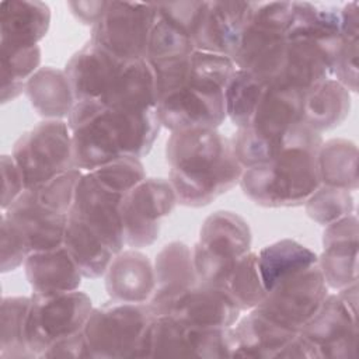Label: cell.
<instances>
[{
	"instance_id": "cell-6",
	"label": "cell",
	"mask_w": 359,
	"mask_h": 359,
	"mask_svg": "<svg viewBox=\"0 0 359 359\" xmlns=\"http://www.w3.org/2000/svg\"><path fill=\"white\" fill-rule=\"evenodd\" d=\"M144 178V167L135 157L119 158L83 172L69 217L80 222L118 254L125 247L122 201Z\"/></svg>"
},
{
	"instance_id": "cell-26",
	"label": "cell",
	"mask_w": 359,
	"mask_h": 359,
	"mask_svg": "<svg viewBox=\"0 0 359 359\" xmlns=\"http://www.w3.org/2000/svg\"><path fill=\"white\" fill-rule=\"evenodd\" d=\"M297 334L276 325L252 309L236 327H231L230 355L231 358H282Z\"/></svg>"
},
{
	"instance_id": "cell-1",
	"label": "cell",
	"mask_w": 359,
	"mask_h": 359,
	"mask_svg": "<svg viewBox=\"0 0 359 359\" xmlns=\"http://www.w3.org/2000/svg\"><path fill=\"white\" fill-rule=\"evenodd\" d=\"M156 76V111L170 132L217 129L227 118L226 88L236 72L226 55L192 53L150 65Z\"/></svg>"
},
{
	"instance_id": "cell-5",
	"label": "cell",
	"mask_w": 359,
	"mask_h": 359,
	"mask_svg": "<svg viewBox=\"0 0 359 359\" xmlns=\"http://www.w3.org/2000/svg\"><path fill=\"white\" fill-rule=\"evenodd\" d=\"M341 46V15L335 7L294 1V15L286 36L283 84L307 91L331 77Z\"/></svg>"
},
{
	"instance_id": "cell-12",
	"label": "cell",
	"mask_w": 359,
	"mask_h": 359,
	"mask_svg": "<svg viewBox=\"0 0 359 359\" xmlns=\"http://www.w3.org/2000/svg\"><path fill=\"white\" fill-rule=\"evenodd\" d=\"M29 297L27 342L32 358H45L53 346L80 334L94 309L91 299L79 289Z\"/></svg>"
},
{
	"instance_id": "cell-34",
	"label": "cell",
	"mask_w": 359,
	"mask_h": 359,
	"mask_svg": "<svg viewBox=\"0 0 359 359\" xmlns=\"http://www.w3.org/2000/svg\"><path fill=\"white\" fill-rule=\"evenodd\" d=\"M341 15V46L331 77L349 93L358 91V50H359V6L356 1L345 4Z\"/></svg>"
},
{
	"instance_id": "cell-8",
	"label": "cell",
	"mask_w": 359,
	"mask_h": 359,
	"mask_svg": "<svg viewBox=\"0 0 359 359\" xmlns=\"http://www.w3.org/2000/svg\"><path fill=\"white\" fill-rule=\"evenodd\" d=\"M83 171L73 168L27 188L3 215L22 234L29 254L63 245L76 185Z\"/></svg>"
},
{
	"instance_id": "cell-31",
	"label": "cell",
	"mask_w": 359,
	"mask_h": 359,
	"mask_svg": "<svg viewBox=\"0 0 359 359\" xmlns=\"http://www.w3.org/2000/svg\"><path fill=\"white\" fill-rule=\"evenodd\" d=\"M258 269L265 292L271 290L280 280L318 262V255L309 247L283 238L264 247L257 254Z\"/></svg>"
},
{
	"instance_id": "cell-36",
	"label": "cell",
	"mask_w": 359,
	"mask_h": 359,
	"mask_svg": "<svg viewBox=\"0 0 359 359\" xmlns=\"http://www.w3.org/2000/svg\"><path fill=\"white\" fill-rule=\"evenodd\" d=\"M1 102L13 101L25 91L27 81L41 69L39 45L29 48L0 46Z\"/></svg>"
},
{
	"instance_id": "cell-15",
	"label": "cell",
	"mask_w": 359,
	"mask_h": 359,
	"mask_svg": "<svg viewBox=\"0 0 359 359\" xmlns=\"http://www.w3.org/2000/svg\"><path fill=\"white\" fill-rule=\"evenodd\" d=\"M156 15V3L107 1L90 41L125 60H146Z\"/></svg>"
},
{
	"instance_id": "cell-7",
	"label": "cell",
	"mask_w": 359,
	"mask_h": 359,
	"mask_svg": "<svg viewBox=\"0 0 359 359\" xmlns=\"http://www.w3.org/2000/svg\"><path fill=\"white\" fill-rule=\"evenodd\" d=\"M304 91L280 81H269L245 128L231 137L244 168L268 161L296 135L303 123Z\"/></svg>"
},
{
	"instance_id": "cell-39",
	"label": "cell",
	"mask_w": 359,
	"mask_h": 359,
	"mask_svg": "<svg viewBox=\"0 0 359 359\" xmlns=\"http://www.w3.org/2000/svg\"><path fill=\"white\" fill-rule=\"evenodd\" d=\"M306 213L321 226H328L345 216L355 213L351 191L320 185L304 203Z\"/></svg>"
},
{
	"instance_id": "cell-19",
	"label": "cell",
	"mask_w": 359,
	"mask_h": 359,
	"mask_svg": "<svg viewBox=\"0 0 359 359\" xmlns=\"http://www.w3.org/2000/svg\"><path fill=\"white\" fill-rule=\"evenodd\" d=\"M156 7L157 15L146 60L150 65H158L196 50L195 34L205 1L156 3Z\"/></svg>"
},
{
	"instance_id": "cell-35",
	"label": "cell",
	"mask_w": 359,
	"mask_h": 359,
	"mask_svg": "<svg viewBox=\"0 0 359 359\" xmlns=\"http://www.w3.org/2000/svg\"><path fill=\"white\" fill-rule=\"evenodd\" d=\"M31 297L13 296L1 300L0 356L32 358L27 342V320Z\"/></svg>"
},
{
	"instance_id": "cell-16",
	"label": "cell",
	"mask_w": 359,
	"mask_h": 359,
	"mask_svg": "<svg viewBox=\"0 0 359 359\" xmlns=\"http://www.w3.org/2000/svg\"><path fill=\"white\" fill-rule=\"evenodd\" d=\"M327 296L328 286L317 262L275 285L254 310L282 328L300 332Z\"/></svg>"
},
{
	"instance_id": "cell-21",
	"label": "cell",
	"mask_w": 359,
	"mask_h": 359,
	"mask_svg": "<svg viewBox=\"0 0 359 359\" xmlns=\"http://www.w3.org/2000/svg\"><path fill=\"white\" fill-rule=\"evenodd\" d=\"M129 62L88 41L69 59L65 67L76 101L104 97Z\"/></svg>"
},
{
	"instance_id": "cell-3",
	"label": "cell",
	"mask_w": 359,
	"mask_h": 359,
	"mask_svg": "<svg viewBox=\"0 0 359 359\" xmlns=\"http://www.w3.org/2000/svg\"><path fill=\"white\" fill-rule=\"evenodd\" d=\"M165 158L177 202L189 208L209 205L237 185L244 171L231 139L217 129L171 132Z\"/></svg>"
},
{
	"instance_id": "cell-28",
	"label": "cell",
	"mask_w": 359,
	"mask_h": 359,
	"mask_svg": "<svg viewBox=\"0 0 359 359\" xmlns=\"http://www.w3.org/2000/svg\"><path fill=\"white\" fill-rule=\"evenodd\" d=\"M49 25L50 10L43 1L0 3V46H35L45 38Z\"/></svg>"
},
{
	"instance_id": "cell-32",
	"label": "cell",
	"mask_w": 359,
	"mask_h": 359,
	"mask_svg": "<svg viewBox=\"0 0 359 359\" xmlns=\"http://www.w3.org/2000/svg\"><path fill=\"white\" fill-rule=\"evenodd\" d=\"M63 245L79 266L83 278L88 279L104 276L116 255L98 236L72 217L67 219Z\"/></svg>"
},
{
	"instance_id": "cell-40",
	"label": "cell",
	"mask_w": 359,
	"mask_h": 359,
	"mask_svg": "<svg viewBox=\"0 0 359 359\" xmlns=\"http://www.w3.org/2000/svg\"><path fill=\"white\" fill-rule=\"evenodd\" d=\"M29 251L18 229L1 215V272H10L24 265Z\"/></svg>"
},
{
	"instance_id": "cell-30",
	"label": "cell",
	"mask_w": 359,
	"mask_h": 359,
	"mask_svg": "<svg viewBox=\"0 0 359 359\" xmlns=\"http://www.w3.org/2000/svg\"><path fill=\"white\" fill-rule=\"evenodd\" d=\"M32 108L45 119L67 118L76 98L65 70L52 66L41 67L25 86Z\"/></svg>"
},
{
	"instance_id": "cell-33",
	"label": "cell",
	"mask_w": 359,
	"mask_h": 359,
	"mask_svg": "<svg viewBox=\"0 0 359 359\" xmlns=\"http://www.w3.org/2000/svg\"><path fill=\"white\" fill-rule=\"evenodd\" d=\"M320 185L358 189V147L352 140L330 139L318 150Z\"/></svg>"
},
{
	"instance_id": "cell-2",
	"label": "cell",
	"mask_w": 359,
	"mask_h": 359,
	"mask_svg": "<svg viewBox=\"0 0 359 359\" xmlns=\"http://www.w3.org/2000/svg\"><path fill=\"white\" fill-rule=\"evenodd\" d=\"M67 125L74 165L81 171L125 157L142 158L163 128L156 108L122 109L93 100L76 101Z\"/></svg>"
},
{
	"instance_id": "cell-13",
	"label": "cell",
	"mask_w": 359,
	"mask_h": 359,
	"mask_svg": "<svg viewBox=\"0 0 359 359\" xmlns=\"http://www.w3.org/2000/svg\"><path fill=\"white\" fill-rule=\"evenodd\" d=\"M251 229L244 217L231 210L209 215L192 250L199 282L220 285L233 265L251 251Z\"/></svg>"
},
{
	"instance_id": "cell-10",
	"label": "cell",
	"mask_w": 359,
	"mask_h": 359,
	"mask_svg": "<svg viewBox=\"0 0 359 359\" xmlns=\"http://www.w3.org/2000/svg\"><path fill=\"white\" fill-rule=\"evenodd\" d=\"M156 318L149 303H108L94 307L83 328L86 358H150Z\"/></svg>"
},
{
	"instance_id": "cell-18",
	"label": "cell",
	"mask_w": 359,
	"mask_h": 359,
	"mask_svg": "<svg viewBox=\"0 0 359 359\" xmlns=\"http://www.w3.org/2000/svg\"><path fill=\"white\" fill-rule=\"evenodd\" d=\"M230 328H201L172 316H156L150 334V358H231Z\"/></svg>"
},
{
	"instance_id": "cell-37",
	"label": "cell",
	"mask_w": 359,
	"mask_h": 359,
	"mask_svg": "<svg viewBox=\"0 0 359 359\" xmlns=\"http://www.w3.org/2000/svg\"><path fill=\"white\" fill-rule=\"evenodd\" d=\"M220 286L229 292L241 311L255 309L266 294L258 269L257 252L250 251L241 257L229 271Z\"/></svg>"
},
{
	"instance_id": "cell-4",
	"label": "cell",
	"mask_w": 359,
	"mask_h": 359,
	"mask_svg": "<svg viewBox=\"0 0 359 359\" xmlns=\"http://www.w3.org/2000/svg\"><path fill=\"white\" fill-rule=\"evenodd\" d=\"M321 133L304 122L293 139L268 161L244 168L240 187L254 203L265 208L304 205L320 187Z\"/></svg>"
},
{
	"instance_id": "cell-27",
	"label": "cell",
	"mask_w": 359,
	"mask_h": 359,
	"mask_svg": "<svg viewBox=\"0 0 359 359\" xmlns=\"http://www.w3.org/2000/svg\"><path fill=\"white\" fill-rule=\"evenodd\" d=\"M24 269L32 293L53 294L77 290L83 279L65 245L28 254Z\"/></svg>"
},
{
	"instance_id": "cell-20",
	"label": "cell",
	"mask_w": 359,
	"mask_h": 359,
	"mask_svg": "<svg viewBox=\"0 0 359 359\" xmlns=\"http://www.w3.org/2000/svg\"><path fill=\"white\" fill-rule=\"evenodd\" d=\"M255 1H205L195 34L196 50L234 57Z\"/></svg>"
},
{
	"instance_id": "cell-29",
	"label": "cell",
	"mask_w": 359,
	"mask_h": 359,
	"mask_svg": "<svg viewBox=\"0 0 359 359\" xmlns=\"http://www.w3.org/2000/svg\"><path fill=\"white\" fill-rule=\"evenodd\" d=\"M349 111L351 93L332 77L304 93L303 122L318 133L339 126Z\"/></svg>"
},
{
	"instance_id": "cell-9",
	"label": "cell",
	"mask_w": 359,
	"mask_h": 359,
	"mask_svg": "<svg viewBox=\"0 0 359 359\" xmlns=\"http://www.w3.org/2000/svg\"><path fill=\"white\" fill-rule=\"evenodd\" d=\"M358 282L328 293L314 317L286 348L283 358L348 359L356 353Z\"/></svg>"
},
{
	"instance_id": "cell-42",
	"label": "cell",
	"mask_w": 359,
	"mask_h": 359,
	"mask_svg": "<svg viewBox=\"0 0 359 359\" xmlns=\"http://www.w3.org/2000/svg\"><path fill=\"white\" fill-rule=\"evenodd\" d=\"M107 1H70L67 6L83 24L94 25L104 11Z\"/></svg>"
},
{
	"instance_id": "cell-17",
	"label": "cell",
	"mask_w": 359,
	"mask_h": 359,
	"mask_svg": "<svg viewBox=\"0 0 359 359\" xmlns=\"http://www.w3.org/2000/svg\"><path fill=\"white\" fill-rule=\"evenodd\" d=\"M177 203L168 180L150 177L136 184L121 205L125 245L136 250L151 245L158 238L163 219Z\"/></svg>"
},
{
	"instance_id": "cell-38",
	"label": "cell",
	"mask_w": 359,
	"mask_h": 359,
	"mask_svg": "<svg viewBox=\"0 0 359 359\" xmlns=\"http://www.w3.org/2000/svg\"><path fill=\"white\" fill-rule=\"evenodd\" d=\"M269 80L236 69L226 88V112L237 129L245 128Z\"/></svg>"
},
{
	"instance_id": "cell-22",
	"label": "cell",
	"mask_w": 359,
	"mask_h": 359,
	"mask_svg": "<svg viewBox=\"0 0 359 359\" xmlns=\"http://www.w3.org/2000/svg\"><path fill=\"white\" fill-rule=\"evenodd\" d=\"M156 287L149 306L156 316H167L174 304L198 282L192 250L182 241L165 244L154 259Z\"/></svg>"
},
{
	"instance_id": "cell-24",
	"label": "cell",
	"mask_w": 359,
	"mask_h": 359,
	"mask_svg": "<svg viewBox=\"0 0 359 359\" xmlns=\"http://www.w3.org/2000/svg\"><path fill=\"white\" fill-rule=\"evenodd\" d=\"M240 313L241 310L223 286L198 282L167 316L201 328H230Z\"/></svg>"
},
{
	"instance_id": "cell-14",
	"label": "cell",
	"mask_w": 359,
	"mask_h": 359,
	"mask_svg": "<svg viewBox=\"0 0 359 359\" xmlns=\"http://www.w3.org/2000/svg\"><path fill=\"white\" fill-rule=\"evenodd\" d=\"M14 158L25 189L46 182L73 168V143L67 122L45 119L14 143Z\"/></svg>"
},
{
	"instance_id": "cell-23",
	"label": "cell",
	"mask_w": 359,
	"mask_h": 359,
	"mask_svg": "<svg viewBox=\"0 0 359 359\" xmlns=\"http://www.w3.org/2000/svg\"><path fill=\"white\" fill-rule=\"evenodd\" d=\"M358 234L356 213L325 226L318 266L327 286L334 290L358 282Z\"/></svg>"
},
{
	"instance_id": "cell-11",
	"label": "cell",
	"mask_w": 359,
	"mask_h": 359,
	"mask_svg": "<svg viewBox=\"0 0 359 359\" xmlns=\"http://www.w3.org/2000/svg\"><path fill=\"white\" fill-rule=\"evenodd\" d=\"M293 15L294 1L257 3L233 57L236 67L269 81L279 79Z\"/></svg>"
},
{
	"instance_id": "cell-25",
	"label": "cell",
	"mask_w": 359,
	"mask_h": 359,
	"mask_svg": "<svg viewBox=\"0 0 359 359\" xmlns=\"http://www.w3.org/2000/svg\"><path fill=\"white\" fill-rule=\"evenodd\" d=\"M105 290L115 303H149L154 287V265L136 248L119 251L108 265Z\"/></svg>"
},
{
	"instance_id": "cell-41",
	"label": "cell",
	"mask_w": 359,
	"mask_h": 359,
	"mask_svg": "<svg viewBox=\"0 0 359 359\" xmlns=\"http://www.w3.org/2000/svg\"><path fill=\"white\" fill-rule=\"evenodd\" d=\"M1 210H6L25 189L20 170L11 156H1Z\"/></svg>"
}]
</instances>
